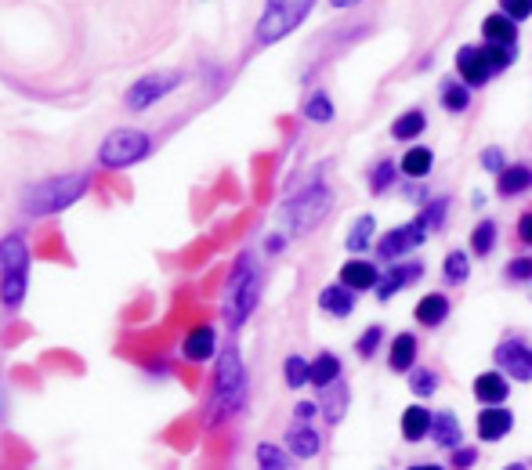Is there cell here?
Listing matches in <instances>:
<instances>
[{
  "instance_id": "6da1fadb",
  "label": "cell",
  "mask_w": 532,
  "mask_h": 470,
  "mask_svg": "<svg viewBox=\"0 0 532 470\" xmlns=\"http://www.w3.org/2000/svg\"><path fill=\"white\" fill-rule=\"evenodd\" d=\"M91 181H94L91 171H69V174L40 178V181L22 189L18 207H22L25 218H58L91 192Z\"/></svg>"
},
{
  "instance_id": "7a4b0ae2",
  "label": "cell",
  "mask_w": 532,
  "mask_h": 470,
  "mask_svg": "<svg viewBox=\"0 0 532 470\" xmlns=\"http://www.w3.org/2000/svg\"><path fill=\"white\" fill-rule=\"evenodd\" d=\"M247 406V366L236 344H229L218 355V369H214V387H211V402H207V427H222L232 416H240Z\"/></svg>"
},
{
  "instance_id": "3957f363",
  "label": "cell",
  "mask_w": 532,
  "mask_h": 470,
  "mask_svg": "<svg viewBox=\"0 0 532 470\" xmlns=\"http://www.w3.org/2000/svg\"><path fill=\"white\" fill-rule=\"evenodd\" d=\"M261 300V268L254 260L251 250H243L229 271V282H225V293H222V311H225V322L229 329H240L254 308Z\"/></svg>"
},
{
  "instance_id": "277c9868",
  "label": "cell",
  "mask_w": 532,
  "mask_h": 470,
  "mask_svg": "<svg viewBox=\"0 0 532 470\" xmlns=\"http://www.w3.org/2000/svg\"><path fill=\"white\" fill-rule=\"evenodd\" d=\"M29 268H33L29 235L25 232L0 235V308L4 311H18L25 304Z\"/></svg>"
},
{
  "instance_id": "5b68a950",
  "label": "cell",
  "mask_w": 532,
  "mask_h": 470,
  "mask_svg": "<svg viewBox=\"0 0 532 470\" xmlns=\"http://www.w3.org/2000/svg\"><path fill=\"white\" fill-rule=\"evenodd\" d=\"M156 149L153 134L142 127H116L98 142V167L102 171H127L142 160H149Z\"/></svg>"
},
{
  "instance_id": "8992f818",
  "label": "cell",
  "mask_w": 532,
  "mask_h": 470,
  "mask_svg": "<svg viewBox=\"0 0 532 470\" xmlns=\"http://www.w3.org/2000/svg\"><path fill=\"white\" fill-rule=\"evenodd\" d=\"M311 7H315V0H265L261 18H258V25H254L258 47L279 44L282 36H290V33L311 15Z\"/></svg>"
},
{
  "instance_id": "52a82bcc",
  "label": "cell",
  "mask_w": 532,
  "mask_h": 470,
  "mask_svg": "<svg viewBox=\"0 0 532 470\" xmlns=\"http://www.w3.org/2000/svg\"><path fill=\"white\" fill-rule=\"evenodd\" d=\"M330 207H333V192L326 185H308L304 192H297L282 207V221H286L290 235H308L311 229H319L326 221Z\"/></svg>"
},
{
  "instance_id": "ba28073f",
  "label": "cell",
  "mask_w": 532,
  "mask_h": 470,
  "mask_svg": "<svg viewBox=\"0 0 532 470\" xmlns=\"http://www.w3.org/2000/svg\"><path fill=\"white\" fill-rule=\"evenodd\" d=\"M182 83H185V73H182V69H156V73H145V76H138V80L127 87L123 105H127L131 113H145V109H153L156 102H163L167 94H174Z\"/></svg>"
},
{
  "instance_id": "9c48e42d",
  "label": "cell",
  "mask_w": 532,
  "mask_h": 470,
  "mask_svg": "<svg viewBox=\"0 0 532 470\" xmlns=\"http://www.w3.org/2000/svg\"><path fill=\"white\" fill-rule=\"evenodd\" d=\"M493 358H497V369L507 373L511 380L532 384V344L529 340H522V337H504V340L497 344Z\"/></svg>"
},
{
  "instance_id": "30bf717a",
  "label": "cell",
  "mask_w": 532,
  "mask_h": 470,
  "mask_svg": "<svg viewBox=\"0 0 532 470\" xmlns=\"http://www.w3.org/2000/svg\"><path fill=\"white\" fill-rule=\"evenodd\" d=\"M428 232H431V225H428V218L420 214V218H413L409 225H402V229L384 235V239L377 242V253H380V260H395V257H402L406 250L420 246V242L428 239Z\"/></svg>"
},
{
  "instance_id": "8fae6325",
  "label": "cell",
  "mask_w": 532,
  "mask_h": 470,
  "mask_svg": "<svg viewBox=\"0 0 532 470\" xmlns=\"http://www.w3.org/2000/svg\"><path fill=\"white\" fill-rule=\"evenodd\" d=\"M182 358L192 362V366H207L211 358H218V329L211 322L192 326L182 340Z\"/></svg>"
},
{
  "instance_id": "7c38bea8",
  "label": "cell",
  "mask_w": 532,
  "mask_h": 470,
  "mask_svg": "<svg viewBox=\"0 0 532 470\" xmlns=\"http://www.w3.org/2000/svg\"><path fill=\"white\" fill-rule=\"evenodd\" d=\"M457 73H460V80L468 83V87H482L489 76H493V65H489V54H486V47H460L457 51Z\"/></svg>"
},
{
  "instance_id": "4fadbf2b",
  "label": "cell",
  "mask_w": 532,
  "mask_h": 470,
  "mask_svg": "<svg viewBox=\"0 0 532 470\" xmlns=\"http://www.w3.org/2000/svg\"><path fill=\"white\" fill-rule=\"evenodd\" d=\"M286 449H290L293 460H315L322 453V438H319L315 427H308L304 420H297V424L286 427Z\"/></svg>"
},
{
  "instance_id": "5bb4252c",
  "label": "cell",
  "mask_w": 532,
  "mask_h": 470,
  "mask_svg": "<svg viewBox=\"0 0 532 470\" xmlns=\"http://www.w3.org/2000/svg\"><path fill=\"white\" fill-rule=\"evenodd\" d=\"M420 275H424V264H420V260H413V264H388L384 279L377 282V300H391L402 286L417 282Z\"/></svg>"
},
{
  "instance_id": "9a60e30c",
  "label": "cell",
  "mask_w": 532,
  "mask_h": 470,
  "mask_svg": "<svg viewBox=\"0 0 532 470\" xmlns=\"http://www.w3.org/2000/svg\"><path fill=\"white\" fill-rule=\"evenodd\" d=\"M511 427H515V413L504 406H489L478 413V438L482 442H500L511 435Z\"/></svg>"
},
{
  "instance_id": "2e32d148",
  "label": "cell",
  "mask_w": 532,
  "mask_h": 470,
  "mask_svg": "<svg viewBox=\"0 0 532 470\" xmlns=\"http://www.w3.org/2000/svg\"><path fill=\"white\" fill-rule=\"evenodd\" d=\"M507 395H511L507 373L489 369V373H478V377H475V398H478L482 406H504Z\"/></svg>"
},
{
  "instance_id": "e0dca14e",
  "label": "cell",
  "mask_w": 532,
  "mask_h": 470,
  "mask_svg": "<svg viewBox=\"0 0 532 470\" xmlns=\"http://www.w3.org/2000/svg\"><path fill=\"white\" fill-rule=\"evenodd\" d=\"M340 282L348 286V289H355V293H362V289H373L377 282H380V271H377V264H369V260H359V257H351L344 268H340Z\"/></svg>"
},
{
  "instance_id": "ac0fdd59",
  "label": "cell",
  "mask_w": 532,
  "mask_h": 470,
  "mask_svg": "<svg viewBox=\"0 0 532 470\" xmlns=\"http://www.w3.org/2000/svg\"><path fill=\"white\" fill-rule=\"evenodd\" d=\"M344 409H348V384L344 380H333L330 387L319 391V413L326 416V424H340Z\"/></svg>"
},
{
  "instance_id": "d6986e66",
  "label": "cell",
  "mask_w": 532,
  "mask_h": 470,
  "mask_svg": "<svg viewBox=\"0 0 532 470\" xmlns=\"http://www.w3.org/2000/svg\"><path fill=\"white\" fill-rule=\"evenodd\" d=\"M319 308H322L326 315L348 318V315L355 311V289H348L344 282H337V286H326V289L319 293Z\"/></svg>"
},
{
  "instance_id": "ffe728a7",
  "label": "cell",
  "mask_w": 532,
  "mask_h": 470,
  "mask_svg": "<svg viewBox=\"0 0 532 470\" xmlns=\"http://www.w3.org/2000/svg\"><path fill=\"white\" fill-rule=\"evenodd\" d=\"M413 362H417V337L413 333H399L391 340L388 366H391V373H413Z\"/></svg>"
},
{
  "instance_id": "44dd1931",
  "label": "cell",
  "mask_w": 532,
  "mask_h": 470,
  "mask_svg": "<svg viewBox=\"0 0 532 470\" xmlns=\"http://www.w3.org/2000/svg\"><path fill=\"white\" fill-rule=\"evenodd\" d=\"M431 438H435L442 449H460V442H464V431H460V420H457V413L442 409V413L435 416V424H431Z\"/></svg>"
},
{
  "instance_id": "7402d4cb",
  "label": "cell",
  "mask_w": 532,
  "mask_h": 470,
  "mask_svg": "<svg viewBox=\"0 0 532 470\" xmlns=\"http://www.w3.org/2000/svg\"><path fill=\"white\" fill-rule=\"evenodd\" d=\"M529 189H532V167H526V163H515V167H507V171L497 174V192L500 196H522Z\"/></svg>"
},
{
  "instance_id": "603a6c76",
  "label": "cell",
  "mask_w": 532,
  "mask_h": 470,
  "mask_svg": "<svg viewBox=\"0 0 532 470\" xmlns=\"http://www.w3.org/2000/svg\"><path fill=\"white\" fill-rule=\"evenodd\" d=\"M482 33H486L489 44H507V47H515V40H518V25H515V18L504 15V11L489 15V18L482 22Z\"/></svg>"
},
{
  "instance_id": "cb8c5ba5",
  "label": "cell",
  "mask_w": 532,
  "mask_h": 470,
  "mask_svg": "<svg viewBox=\"0 0 532 470\" xmlns=\"http://www.w3.org/2000/svg\"><path fill=\"white\" fill-rule=\"evenodd\" d=\"M431 424H435V416H431L424 406H409V409L402 413V438H406V442H420V438L431 435Z\"/></svg>"
},
{
  "instance_id": "d4e9b609",
  "label": "cell",
  "mask_w": 532,
  "mask_h": 470,
  "mask_svg": "<svg viewBox=\"0 0 532 470\" xmlns=\"http://www.w3.org/2000/svg\"><path fill=\"white\" fill-rule=\"evenodd\" d=\"M413 315H417L420 326H442L446 315H449V300H446V293H428V297H420V304H417Z\"/></svg>"
},
{
  "instance_id": "484cf974",
  "label": "cell",
  "mask_w": 532,
  "mask_h": 470,
  "mask_svg": "<svg viewBox=\"0 0 532 470\" xmlns=\"http://www.w3.org/2000/svg\"><path fill=\"white\" fill-rule=\"evenodd\" d=\"M424 127H428V116H424L420 109H409V113H402V116L391 123V138H395V142H413V138L424 134Z\"/></svg>"
},
{
  "instance_id": "4316f807",
  "label": "cell",
  "mask_w": 532,
  "mask_h": 470,
  "mask_svg": "<svg viewBox=\"0 0 532 470\" xmlns=\"http://www.w3.org/2000/svg\"><path fill=\"white\" fill-rule=\"evenodd\" d=\"M254 456H258V470H297L293 464V456H290V449H279V446H271V442H261L258 449H254Z\"/></svg>"
},
{
  "instance_id": "83f0119b",
  "label": "cell",
  "mask_w": 532,
  "mask_h": 470,
  "mask_svg": "<svg viewBox=\"0 0 532 470\" xmlns=\"http://www.w3.org/2000/svg\"><path fill=\"white\" fill-rule=\"evenodd\" d=\"M333 380H340V358L337 355H330V351H322L315 362H311V387H330Z\"/></svg>"
},
{
  "instance_id": "f1b7e54d",
  "label": "cell",
  "mask_w": 532,
  "mask_h": 470,
  "mask_svg": "<svg viewBox=\"0 0 532 470\" xmlns=\"http://www.w3.org/2000/svg\"><path fill=\"white\" fill-rule=\"evenodd\" d=\"M399 167H402L406 178H428L431 167H435V156H431V149H406Z\"/></svg>"
},
{
  "instance_id": "f546056e",
  "label": "cell",
  "mask_w": 532,
  "mask_h": 470,
  "mask_svg": "<svg viewBox=\"0 0 532 470\" xmlns=\"http://www.w3.org/2000/svg\"><path fill=\"white\" fill-rule=\"evenodd\" d=\"M282 380H286V387H304V384H311V362L308 358H300V355H290L286 362H282Z\"/></svg>"
},
{
  "instance_id": "4dcf8cb0",
  "label": "cell",
  "mask_w": 532,
  "mask_h": 470,
  "mask_svg": "<svg viewBox=\"0 0 532 470\" xmlns=\"http://www.w3.org/2000/svg\"><path fill=\"white\" fill-rule=\"evenodd\" d=\"M373 232H377V221H373L369 214H362V218L351 225V232H348V250H351V253H362L366 246H373Z\"/></svg>"
},
{
  "instance_id": "1f68e13d",
  "label": "cell",
  "mask_w": 532,
  "mask_h": 470,
  "mask_svg": "<svg viewBox=\"0 0 532 470\" xmlns=\"http://www.w3.org/2000/svg\"><path fill=\"white\" fill-rule=\"evenodd\" d=\"M442 105L449 109V113H464L468 105H471V87L460 80H449V83H442Z\"/></svg>"
},
{
  "instance_id": "d6a6232c",
  "label": "cell",
  "mask_w": 532,
  "mask_h": 470,
  "mask_svg": "<svg viewBox=\"0 0 532 470\" xmlns=\"http://www.w3.org/2000/svg\"><path fill=\"white\" fill-rule=\"evenodd\" d=\"M304 116L311 123H330L333 120V102L326 98V91H311V98L304 102Z\"/></svg>"
},
{
  "instance_id": "836d02e7",
  "label": "cell",
  "mask_w": 532,
  "mask_h": 470,
  "mask_svg": "<svg viewBox=\"0 0 532 470\" xmlns=\"http://www.w3.org/2000/svg\"><path fill=\"white\" fill-rule=\"evenodd\" d=\"M442 275H446V282H449V286H460V282L471 275L468 253H464V250H453V253L446 257V264H442Z\"/></svg>"
},
{
  "instance_id": "e575fe53",
  "label": "cell",
  "mask_w": 532,
  "mask_h": 470,
  "mask_svg": "<svg viewBox=\"0 0 532 470\" xmlns=\"http://www.w3.org/2000/svg\"><path fill=\"white\" fill-rule=\"evenodd\" d=\"M409 387H413V395L431 398V395L438 391V373H435V369H424V366H413V373H409Z\"/></svg>"
},
{
  "instance_id": "d590c367",
  "label": "cell",
  "mask_w": 532,
  "mask_h": 470,
  "mask_svg": "<svg viewBox=\"0 0 532 470\" xmlns=\"http://www.w3.org/2000/svg\"><path fill=\"white\" fill-rule=\"evenodd\" d=\"M493 246H497V225H493V221H478V229L471 232V250H475L478 257H489Z\"/></svg>"
},
{
  "instance_id": "8d00e7d4",
  "label": "cell",
  "mask_w": 532,
  "mask_h": 470,
  "mask_svg": "<svg viewBox=\"0 0 532 470\" xmlns=\"http://www.w3.org/2000/svg\"><path fill=\"white\" fill-rule=\"evenodd\" d=\"M395 185V163L391 160H380L377 167H373V174H369V189H373V196H380V192H388Z\"/></svg>"
},
{
  "instance_id": "74e56055",
  "label": "cell",
  "mask_w": 532,
  "mask_h": 470,
  "mask_svg": "<svg viewBox=\"0 0 532 470\" xmlns=\"http://www.w3.org/2000/svg\"><path fill=\"white\" fill-rule=\"evenodd\" d=\"M380 340H384V329H380V326H369V329L359 337V344H355L359 358H373V351L380 348Z\"/></svg>"
},
{
  "instance_id": "f35d334b",
  "label": "cell",
  "mask_w": 532,
  "mask_h": 470,
  "mask_svg": "<svg viewBox=\"0 0 532 470\" xmlns=\"http://www.w3.org/2000/svg\"><path fill=\"white\" fill-rule=\"evenodd\" d=\"M486 54H489V65H493V73H497V69L504 73V69L515 62V47H507V44H489V47H486Z\"/></svg>"
},
{
  "instance_id": "ab89813d",
  "label": "cell",
  "mask_w": 532,
  "mask_h": 470,
  "mask_svg": "<svg viewBox=\"0 0 532 470\" xmlns=\"http://www.w3.org/2000/svg\"><path fill=\"white\" fill-rule=\"evenodd\" d=\"M446 214H449V200H435V203H428V211H424V218H428V225H431V232L446 225Z\"/></svg>"
},
{
  "instance_id": "60d3db41",
  "label": "cell",
  "mask_w": 532,
  "mask_h": 470,
  "mask_svg": "<svg viewBox=\"0 0 532 470\" xmlns=\"http://www.w3.org/2000/svg\"><path fill=\"white\" fill-rule=\"evenodd\" d=\"M507 279H515V282H529L532 279V257H515V260L507 264Z\"/></svg>"
},
{
  "instance_id": "b9f144b4",
  "label": "cell",
  "mask_w": 532,
  "mask_h": 470,
  "mask_svg": "<svg viewBox=\"0 0 532 470\" xmlns=\"http://www.w3.org/2000/svg\"><path fill=\"white\" fill-rule=\"evenodd\" d=\"M500 11H504V15H511L515 22H518V18H529L532 0H500Z\"/></svg>"
},
{
  "instance_id": "7bdbcfd3",
  "label": "cell",
  "mask_w": 532,
  "mask_h": 470,
  "mask_svg": "<svg viewBox=\"0 0 532 470\" xmlns=\"http://www.w3.org/2000/svg\"><path fill=\"white\" fill-rule=\"evenodd\" d=\"M475 464H478V449H468V446L453 449V467L457 470H471Z\"/></svg>"
},
{
  "instance_id": "ee69618b",
  "label": "cell",
  "mask_w": 532,
  "mask_h": 470,
  "mask_svg": "<svg viewBox=\"0 0 532 470\" xmlns=\"http://www.w3.org/2000/svg\"><path fill=\"white\" fill-rule=\"evenodd\" d=\"M482 167H486L489 174L507 171V167H504V149H486V152H482Z\"/></svg>"
},
{
  "instance_id": "f6af8a7d",
  "label": "cell",
  "mask_w": 532,
  "mask_h": 470,
  "mask_svg": "<svg viewBox=\"0 0 532 470\" xmlns=\"http://www.w3.org/2000/svg\"><path fill=\"white\" fill-rule=\"evenodd\" d=\"M293 413H297V420H304V424H308V420L319 413V406H315V402H297V409H293Z\"/></svg>"
},
{
  "instance_id": "bcb514c9",
  "label": "cell",
  "mask_w": 532,
  "mask_h": 470,
  "mask_svg": "<svg viewBox=\"0 0 532 470\" xmlns=\"http://www.w3.org/2000/svg\"><path fill=\"white\" fill-rule=\"evenodd\" d=\"M518 239L532 246V214H522V218H518Z\"/></svg>"
},
{
  "instance_id": "7dc6e473",
  "label": "cell",
  "mask_w": 532,
  "mask_h": 470,
  "mask_svg": "<svg viewBox=\"0 0 532 470\" xmlns=\"http://www.w3.org/2000/svg\"><path fill=\"white\" fill-rule=\"evenodd\" d=\"M282 246H286V239H282V235H271V239H268V242H265V250H268V253H279Z\"/></svg>"
},
{
  "instance_id": "c3c4849f",
  "label": "cell",
  "mask_w": 532,
  "mask_h": 470,
  "mask_svg": "<svg viewBox=\"0 0 532 470\" xmlns=\"http://www.w3.org/2000/svg\"><path fill=\"white\" fill-rule=\"evenodd\" d=\"M333 7H351V4H359V0H330Z\"/></svg>"
},
{
  "instance_id": "681fc988",
  "label": "cell",
  "mask_w": 532,
  "mask_h": 470,
  "mask_svg": "<svg viewBox=\"0 0 532 470\" xmlns=\"http://www.w3.org/2000/svg\"><path fill=\"white\" fill-rule=\"evenodd\" d=\"M504 470H529V464H522V460H518V464H507Z\"/></svg>"
},
{
  "instance_id": "f907efd6",
  "label": "cell",
  "mask_w": 532,
  "mask_h": 470,
  "mask_svg": "<svg viewBox=\"0 0 532 470\" xmlns=\"http://www.w3.org/2000/svg\"><path fill=\"white\" fill-rule=\"evenodd\" d=\"M409 470H442V467H435V464H417V467H409Z\"/></svg>"
}]
</instances>
